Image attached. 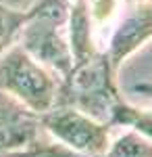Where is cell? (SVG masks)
<instances>
[{"mask_svg": "<svg viewBox=\"0 0 152 157\" xmlns=\"http://www.w3.org/2000/svg\"><path fill=\"white\" fill-rule=\"evenodd\" d=\"M117 71L113 69L104 50L79 63L60 80L56 105H69L98 121H110V115L121 101ZM110 126V124H108Z\"/></svg>", "mask_w": 152, "mask_h": 157, "instance_id": "1", "label": "cell"}, {"mask_svg": "<svg viewBox=\"0 0 152 157\" xmlns=\"http://www.w3.org/2000/svg\"><path fill=\"white\" fill-rule=\"evenodd\" d=\"M67 17V0H40L31 11H27L23 27L17 36V44H21L35 61L54 71L60 80L73 67Z\"/></svg>", "mask_w": 152, "mask_h": 157, "instance_id": "2", "label": "cell"}, {"mask_svg": "<svg viewBox=\"0 0 152 157\" xmlns=\"http://www.w3.org/2000/svg\"><path fill=\"white\" fill-rule=\"evenodd\" d=\"M60 78L35 61L21 44H11L0 55V92H6L38 115L56 105Z\"/></svg>", "mask_w": 152, "mask_h": 157, "instance_id": "3", "label": "cell"}, {"mask_svg": "<svg viewBox=\"0 0 152 157\" xmlns=\"http://www.w3.org/2000/svg\"><path fill=\"white\" fill-rule=\"evenodd\" d=\"M42 126L54 140L67 145L73 151L88 155H104L113 140V126L85 115L83 111L69 105H54L40 115Z\"/></svg>", "mask_w": 152, "mask_h": 157, "instance_id": "4", "label": "cell"}, {"mask_svg": "<svg viewBox=\"0 0 152 157\" xmlns=\"http://www.w3.org/2000/svg\"><path fill=\"white\" fill-rule=\"evenodd\" d=\"M152 40V0L127 4L104 42V52L119 73L123 63Z\"/></svg>", "mask_w": 152, "mask_h": 157, "instance_id": "5", "label": "cell"}, {"mask_svg": "<svg viewBox=\"0 0 152 157\" xmlns=\"http://www.w3.org/2000/svg\"><path fill=\"white\" fill-rule=\"evenodd\" d=\"M44 126L40 115L6 92H0V157H15L25 151Z\"/></svg>", "mask_w": 152, "mask_h": 157, "instance_id": "6", "label": "cell"}, {"mask_svg": "<svg viewBox=\"0 0 152 157\" xmlns=\"http://www.w3.org/2000/svg\"><path fill=\"white\" fill-rule=\"evenodd\" d=\"M67 34H69V46H71V55H73V63L85 61L102 50L98 40H96V32H94L92 17H90L85 0H71L69 2Z\"/></svg>", "mask_w": 152, "mask_h": 157, "instance_id": "7", "label": "cell"}, {"mask_svg": "<svg viewBox=\"0 0 152 157\" xmlns=\"http://www.w3.org/2000/svg\"><path fill=\"white\" fill-rule=\"evenodd\" d=\"M88 2V11L92 17V25L96 32V40L100 44V48H104V42L113 25L117 23V19L121 17L123 9L127 6L125 0H85Z\"/></svg>", "mask_w": 152, "mask_h": 157, "instance_id": "8", "label": "cell"}, {"mask_svg": "<svg viewBox=\"0 0 152 157\" xmlns=\"http://www.w3.org/2000/svg\"><path fill=\"white\" fill-rule=\"evenodd\" d=\"M113 128H127V130H136L142 136L152 140V109H142L127 103L125 98L119 101V105L115 107L110 121Z\"/></svg>", "mask_w": 152, "mask_h": 157, "instance_id": "9", "label": "cell"}, {"mask_svg": "<svg viewBox=\"0 0 152 157\" xmlns=\"http://www.w3.org/2000/svg\"><path fill=\"white\" fill-rule=\"evenodd\" d=\"M102 157H152V140L136 130H125L113 136Z\"/></svg>", "mask_w": 152, "mask_h": 157, "instance_id": "10", "label": "cell"}, {"mask_svg": "<svg viewBox=\"0 0 152 157\" xmlns=\"http://www.w3.org/2000/svg\"><path fill=\"white\" fill-rule=\"evenodd\" d=\"M25 17H27V13L13 11V9H6L0 4V55L11 44L17 42V36L23 27Z\"/></svg>", "mask_w": 152, "mask_h": 157, "instance_id": "11", "label": "cell"}, {"mask_svg": "<svg viewBox=\"0 0 152 157\" xmlns=\"http://www.w3.org/2000/svg\"><path fill=\"white\" fill-rule=\"evenodd\" d=\"M38 2H40V0H0V4H2V6L13 9V11H21V13L31 11Z\"/></svg>", "mask_w": 152, "mask_h": 157, "instance_id": "12", "label": "cell"}, {"mask_svg": "<svg viewBox=\"0 0 152 157\" xmlns=\"http://www.w3.org/2000/svg\"><path fill=\"white\" fill-rule=\"evenodd\" d=\"M131 92H136V94H144V97L152 98V82H140V84L131 86Z\"/></svg>", "mask_w": 152, "mask_h": 157, "instance_id": "13", "label": "cell"}, {"mask_svg": "<svg viewBox=\"0 0 152 157\" xmlns=\"http://www.w3.org/2000/svg\"><path fill=\"white\" fill-rule=\"evenodd\" d=\"M127 4H131V2H144V0H125Z\"/></svg>", "mask_w": 152, "mask_h": 157, "instance_id": "14", "label": "cell"}, {"mask_svg": "<svg viewBox=\"0 0 152 157\" xmlns=\"http://www.w3.org/2000/svg\"><path fill=\"white\" fill-rule=\"evenodd\" d=\"M67 2H71V0H67Z\"/></svg>", "mask_w": 152, "mask_h": 157, "instance_id": "15", "label": "cell"}]
</instances>
